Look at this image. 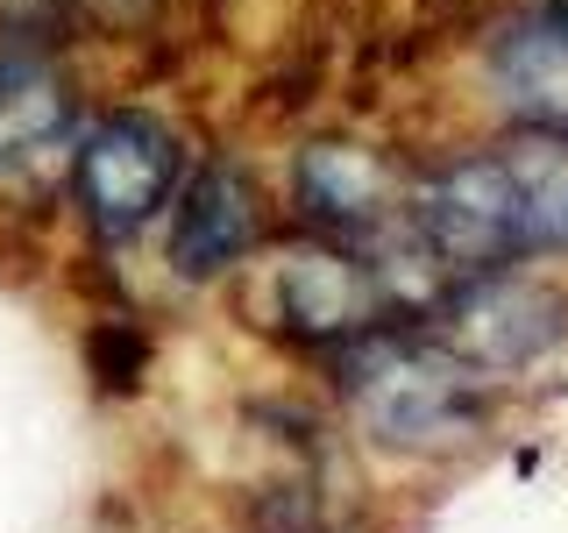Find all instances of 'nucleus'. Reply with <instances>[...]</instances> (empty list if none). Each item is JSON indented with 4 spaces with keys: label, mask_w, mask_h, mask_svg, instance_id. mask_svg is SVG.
<instances>
[{
    "label": "nucleus",
    "mask_w": 568,
    "mask_h": 533,
    "mask_svg": "<svg viewBox=\"0 0 568 533\" xmlns=\"http://www.w3.org/2000/svg\"><path fill=\"white\" fill-rule=\"evenodd\" d=\"M64 171H71V200H79L85 228L106 242H129L171 207L185 150H178L171 121L142 114V107H114V114L79 129Z\"/></svg>",
    "instance_id": "nucleus-3"
},
{
    "label": "nucleus",
    "mask_w": 568,
    "mask_h": 533,
    "mask_svg": "<svg viewBox=\"0 0 568 533\" xmlns=\"http://www.w3.org/2000/svg\"><path fill=\"white\" fill-rule=\"evenodd\" d=\"M79 100L43 22H0V192H36L71 164Z\"/></svg>",
    "instance_id": "nucleus-4"
},
{
    "label": "nucleus",
    "mask_w": 568,
    "mask_h": 533,
    "mask_svg": "<svg viewBox=\"0 0 568 533\" xmlns=\"http://www.w3.org/2000/svg\"><path fill=\"white\" fill-rule=\"evenodd\" d=\"M263 299H271V328L313 349H342L355 334L384 328V284L342 242H292L263 271Z\"/></svg>",
    "instance_id": "nucleus-5"
},
{
    "label": "nucleus",
    "mask_w": 568,
    "mask_h": 533,
    "mask_svg": "<svg viewBox=\"0 0 568 533\" xmlns=\"http://www.w3.org/2000/svg\"><path fill=\"white\" fill-rule=\"evenodd\" d=\"M50 0H0V22H36Z\"/></svg>",
    "instance_id": "nucleus-12"
},
{
    "label": "nucleus",
    "mask_w": 568,
    "mask_h": 533,
    "mask_svg": "<svg viewBox=\"0 0 568 533\" xmlns=\"http://www.w3.org/2000/svg\"><path fill=\"white\" fill-rule=\"evenodd\" d=\"M497 79L505 100L532 129L568 142V8H540L497 43Z\"/></svg>",
    "instance_id": "nucleus-8"
},
{
    "label": "nucleus",
    "mask_w": 568,
    "mask_h": 533,
    "mask_svg": "<svg viewBox=\"0 0 568 533\" xmlns=\"http://www.w3.org/2000/svg\"><path fill=\"white\" fill-rule=\"evenodd\" d=\"M79 8L106 14V22H121V14H142V8H150V0H79Z\"/></svg>",
    "instance_id": "nucleus-11"
},
{
    "label": "nucleus",
    "mask_w": 568,
    "mask_h": 533,
    "mask_svg": "<svg viewBox=\"0 0 568 533\" xmlns=\"http://www.w3.org/2000/svg\"><path fill=\"white\" fill-rule=\"evenodd\" d=\"M256 228H263V207H256V185H248L242 164L213 157L171 192V263L178 278H221L256 249Z\"/></svg>",
    "instance_id": "nucleus-6"
},
{
    "label": "nucleus",
    "mask_w": 568,
    "mask_h": 533,
    "mask_svg": "<svg viewBox=\"0 0 568 533\" xmlns=\"http://www.w3.org/2000/svg\"><path fill=\"white\" fill-rule=\"evenodd\" d=\"M298 200H306L313 221L342 228V235H355V228L384 221V164L369 150H342V142H313L306 157H298Z\"/></svg>",
    "instance_id": "nucleus-9"
},
{
    "label": "nucleus",
    "mask_w": 568,
    "mask_h": 533,
    "mask_svg": "<svg viewBox=\"0 0 568 533\" xmlns=\"http://www.w3.org/2000/svg\"><path fill=\"white\" fill-rule=\"evenodd\" d=\"M419 235L448 271L469 278L568 249V142L547 135L440 171L419 200Z\"/></svg>",
    "instance_id": "nucleus-1"
},
{
    "label": "nucleus",
    "mask_w": 568,
    "mask_h": 533,
    "mask_svg": "<svg viewBox=\"0 0 568 533\" xmlns=\"http://www.w3.org/2000/svg\"><path fill=\"white\" fill-rule=\"evenodd\" d=\"M85 355H93V370H100V384H106V391H129V384H135V370H142V342H135L129 328H100Z\"/></svg>",
    "instance_id": "nucleus-10"
},
{
    "label": "nucleus",
    "mask_w": 568,
    "mask_h": 533,
    "mask_svg": "<svg viewBox=\"0 0 568 533\" xmlns=\"http://www.w3.org/2000/svg\"><path fill=\"white\" fill-rule=\"evenodd\" d=\"M334 384L369 420V434L398 441V449H434V441H455L484 420L476 370L434 334H390V328L355 334L334 349Z\"/></svg>",
    "instance_id": "nucleus-2"
},
{
    "label": "nucleus",
    "mask_w": 568,
    "mask_h": 533,
    "mask_svg": "<svg viewBox=\"0 0 568 533\" xmlns=\"http://www.w3.org/2000/svg\"><path fill=\"white\" fill-rule=\"evenodd\" d=\"M448 320H462V328H448V349L476 370V363H526L532 349H547L561 328V306L526 278L476 271V284L448 306Z\"/></svg>",
    "instance_id": "nucleus-7"
}]
</instances>
